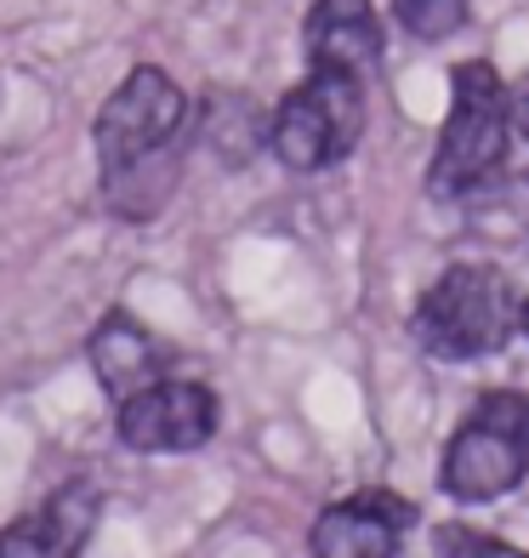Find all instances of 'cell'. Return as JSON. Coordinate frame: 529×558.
Segmentation results:
<instances>
[{"instance_id":"cell-3","label":"cell","mask_w":529,"mask_h":558,"mask_svg":"<svg viewBox=\"0 0 529 558\" xmlns=\"http://www.w3.org/2000/svg\"><path fill=\"white\" fill-rule=\"evenodd\" d=\"M529 473V393L495 388L478 399V411L456 427L444 450L439 485L456 501H495Z\"/></svg>"},{"instance_id":"cell-8","label":"cell","mask_w":529,"mask_h":558,"mask_svg":"<svg viewBox=\"0 0 529 558\" xmlns=\"http://www.w3.org/2000/svg\"><path fill=\"white\" fill-rule=\"evenodd\" d=\"M97 507H103L97 485L69 478L46 507H35V513H23L17 524L0 530V558H74L97 524Z\"/></svg>"},{"instance_id":"cell-11","label":"cell","mask_w":529,"mask_h":558,"mask_svg":"<svg viewBox=\"0 0 529 558\" xmlns=\"http://www.w3.org/2000/svg\"><path fill=\"white\" fill-rule=\"evenodd\" d=\"M393 17L416 40H450L467 23V0H393Z\"/></svg>"},{"instance_id":"cell-6","label":"cell","mask_w":529,"mask_h":558,"mask_svg":"<svg viewBox=\"0 0 529 558\" xmlns=\"http://www.w3.org/2000/svg\"><path fill=\"white\" fill-rule=\"evenodd\" d=\"M114 427L132 450L148 456H183L199 450L217 434V393L206 383H183V376H160L137 393L120 399Z\"/></svg>"},{"instance_id":"cell-2","label":"cell","mask_w":529,"mask_h":558,"mask_svg":"<svg viewBox=\"0 0 529 558\" xmlns=\"http://www.w3.org/2000/svg\"><path fill=\"white\" fill-rule=\"evenodd\" d=\"M518 314L524 302L495 263H456L427 286L416 308V342L433 360H484L507 348Z\"/></svg>"},{"instance_id":"cell-4","label":"cell","mask_w":529,"mask_h":558,"mask_svg":"<svg viewBox=\"0 0 529 558\" xmlns=\"http://www.w3.org/2000/svg\"><path fill=\"white\" fill-rule=\"evenodd\" d=\"M365 137V81L342 69H313L268 120V143L291 171H324Z\"/></svg>"},{"instance_id":"cell-13","label":"cell","mask_w":529,"mask_h":558,"mask_svg":"<svg viewBox=\"0 0 529 558\" xmlns=\"http://www.w3.org/2000/svg\"><path fill=\"white\" fill-rule=\"evenodd\" d=\"M495 206H501V211H513V222L529 234V171H524V177H507V183L495 189Z\"/></svg>"},{"instance_id":"cell-10","label":"cell","mask_w":529,"mask_h":558,"mask_svg":"<svg viewBox=\"0 0 529 558\" xmlns=\"http://www.w3.org/2000/svg\"><path fill=\"white\" fill-rule=\"evenodd\" d=\"M86 360L97 371V383H103V393L120 404L125 393H137L148 383H160L165 376V348L155 342V331L148 325H137L132 314H103V325L91 331L86 342Z\"/></svg>"},{"instance_id":"cell-12","label":"cell","mask_w":529,"mask_h":558,"mask_svg":"<svg viewBox=\"0 0 529 558\" xmlns=\"http://www.w3.org/2000/svg\"><path fill=\"white\" fill-rule=\"evenodd\" d=\"M439 553H513V547L490 536H467V524H439Z\"/></svg>"},{"instance_id":"cell-14","label":"cell","mask_w":529,"mask_h":558,"mask_svg":"<svg viewBox=\"0 0 529 558\" xmlns=\"http://www.w3.org/2000/svg\"><path fill=\"white\" fill-rule=\"evenodd\" d=\"M513 125H518V132L529 137V92L518 97V104H513Z\"/></svg>"},{"instance_id":"cell-9","label":"cell","mask_w":529,"mask_h":558,"mask_svg":"<svg viewBox=\"0 0 529 558\" xmlns=\"http://www.w3.org/2000/svg\"><path fill=\"white\" fill-rule=\"evenodd\" d=\"M302 46H308L313 69H342L365 81L382 69V17L370 0H313Z\"/></svg>"},{"instance_id":"cell-5","label":"cell","mask_w":529,"mask_h":558,"mask_svg":"<svg viewBox=\"0 0 529 558\" xmlns=\"http://www.w3.org/2000/svg\"><path fill=\"white\" fill-rule=\"evenodd\" d=\"M183 120H188L183 86H176L165 69L137 63L109 92V104L97 109V125H91V148H97V160H103L109 183H120L125 171H143L165 143H176Z\"/></svg>"},{"instance_id":"cell-15","label":"cell","mask_w":529,"mask_h":558,"mask_svg":"<svg viewBox=\"0 0 529 558\" xmlns=\"http://www.w3.org/2000/svg\"><path fill=\"white\" fill-rule=\"evenodd\" d=\"M518 331L529 337V302H524V314H518Z\"/></svg>"},{"instance_id":"cell-7","label":"cell","mask_w":529,"mask_h":558,"mask_svg":"<svg viewBox=\"0 0 529 558\" xmlns=\"http://www.w3.org/2000/svg\"><path fill=\"white\" fill-rule=\"evenodd\" d=\"M410 524H416V507L405 496L365 490V496H347L336 507H324L308 547L319 558H387V553L405 547Z\"/></svg>"},{"instance_id":"cell-1","label":"cell","mask_w":529,"mask_h":558,"mask_svg":"<svg viewBox=\"0 0 529 558\" xmlns=\"http://www.w3.org/2000/svg\"><path fill=\"white\" fill-rule=\"evenodd\" d=\"M513 143V97L490 63H456L450 74V120L439 132V155L427 166V194L462 199L495 183Z\"/></svg>"}]
</instances>
